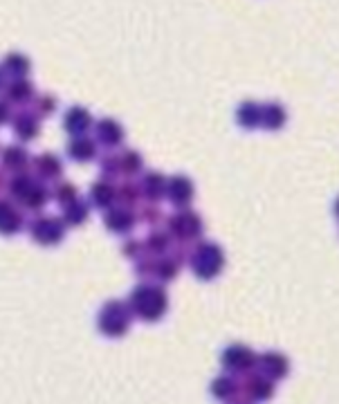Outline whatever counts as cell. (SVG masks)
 <instances>
[{
    "label": "cell",
    "instance_id": "obj_1",
    "mask_svg": "<svg viewBox=\"0 0 339 404\" xmlns=\"http://www.w3.org/2000/svg\"><path fill=\"white\" fill-rule=\"evenodd\" d=\"M128 308L133 317L142 321H160L168 310V294L162 286L156 283H140L128 297Z\"/></svg>",
    "mask_w": 339,
    "mask_h": 404
},
{
    "label": "cell",
    "instance_id": "obj_2",
    "mask_svg": "<svg viewBox=\"0 0 339 404\" xmlns=\"http://www.w3.org/2000/svg\"><path fill=\"white\" fill-rule=\"evenodd\" d=\"M189 268L200 281H211L225 268V252L221 245L209 241H198L189 250Z\"/></svg>",
    "mask_w": 339,
    "mask_h": 404
},
{
    "label": "cell",
    "instance_id": "obj_3",
    "mask_svg": "<svg viewBox=\"0 0 339 404\" xmlns=\"http://www.w3.org/2000/svg\"><path fill=\"white\" fill-rule=\"evenodd\" d=\"M131 321H133V313H131L128 303L113 299L101 305L99 315H97V328L106 337L119 339L131 330Z\"/></svg>",
    "mask_w": 339,
    "mask_h": 404
},
{
    "label": "cell",
    "instance_id": "obj_4",
    "mask_svg": "<svg viewBox=\"0 0 339 404\" xmlns=\"http://www.w3.org/2000/svg\"><path fill=\"white\" fill-rule=\"evenodd\" d=\"M166 234L180 245L198 243L205 234V223L200 218V213L184 207L178 213H173L171 218H166Z\"/></svg>",
    "mask_w": 339,
    "mask_h": 404
},
{
    "label": "cell",
    "instance_id": "obj_5",
    "mask_svg": "<svg viewBox=\"0 0 339 404\" xmlns=\"http://www.w3.org/2000/svg\"><path fill=\"white\" fill-rule=\"evenodd\" d=\"M29 236L43 247L59 245L66 238V223L56 216H39L29 223Z\"/></svg>",
    "mask_w": 339,
    "mask_h": 404
},
{
    "label": "cell",
    "instance_id": "obj_6",
    "mask_svg": "<svg viewBox=\"0 0 339 404\" xmlns=\"http://www.w3.org/2000/svg\"><path fill=\"white\" fill-rule=\"evenodd\" d=\"M256 360L254 350L243 344H234L223 353V366L229 373H250L256 366Z\"/></svg>",
    "mask_w": 339,
    "mask_h": 404
},
{
    "label": "cell",
    "instance_id": "obj_7",
    "mask_svg": "<svg viewBox=\"0 0 339 404\" xmlns=\"http://www.w3.org/2000/svg\"><path fill=\"white\" fill-rule=\"evenodd\" d=\"M103 225H106L108 231H113V234L126 236L137 225V213L133 209H126V207H111V209H106Z\"/></svg>",
    "mask_w": 339,
    "mask_h": 404
},
{
    "label": "cell",
    "instance_id": "obj_8",
    "mask_svg": "<svg viewBox=\"0 0 339 404\" xmlns=\"http://www.w3.org/2000/svg\"><path fill=\"white\" fill-rule=\"evenodd\" d=\"M193 182L187 178V176H176L166 182V196L171 200V205H176L178 209H184V207H189L191 205V200H193Z\"/></svg>",
    "mask_w": 339,
    "mask_h": 404
},
{
    "label": "cell",
    "instance_id": "obj_9",
    "mask_svg": "<svg viewBox=\"0 0 339 404\" xmlns=\"http://www.w3.org/2000/svg\"><path fill=\"white\" fill-rule=\"evenodd\" d=\"M241 388L252 402H263L274 395V380L260 375V373H252V375L243 380Z\"/></svg>",
    "mask_w": 339,
    "mask_h": 404
},
{
    "label": "cell",
    "instance_id": "obj_10",
    "mask_svg": "<svg viewBox=\"0 0 339 404\" xmlns=\"http://www.w3.org/2000/svg\"><path fill=\"white\" fill-rule=\"evenodd\" d=\"M256 366L260 370V375H265L270 380H281V378L288 375V370H290L288 357L281 355V353H274V350L260 355L256 360Z\"/></svg>",
    "mask_w": 339,
    "mask_h": 404
},
{
    "label": "cell",
    "instance_id": "obj_11",
    "mask_svg": "<svg viewBox=\"0 0 339 404\" xmlns=\"http://www.w3.org/2000/svg\"><path fill=\"white\" fill-rule=\"evenodd\" d=\"M95 137H97L95 142H99L101 146L115 148L124 142V128H121V123L115 121L113 117H106L95 126Z\"/></svg>",
    "mask_w": 339,
    "mask_h": 404
},
{
    "label": "cell",
    "instance_id": "obj_12",
    "mask_svg": "<svg viewBox=\"0 0 339 404\" xmlns=\"http://www.w3.org/2000/svg\"><path fill=\"white\" fill-rule=\"evenodd\" d=\"M25 227L23 213L7 200H0V236H14Z\"/></svg>",
    "mask_w": 339,
    "mask_h": 404
},
{
    "label": "cell",
    "instance_id": "obj_13",
    "mask_svg": "<svg viewBox=\"0 0 339 404\" xmlns=\"http://www.w3.org/2000/svg\"><path fill=\"white\" fill-rule=\"evenodd\" d=\"M11 126H14V133H16V137L21 139V142H32V139H36L39 133H41L39 115L29 113V111H23L19 115H14Z\"/></svg>",
    "mask_w": 339,
    "mask_h": 404
},
{
    "label": "cell",
    "instance_id": "obj_14",
    "mask_svg": "<svg viewBox=\"0 0 339 404\" xmlns=\"http://www.w3.org/2000/svg\"><path fill=\"white\" fill-rule=\"evenodd\" d=\"M64 128L72 137L86 135L92 128V115H90V111H86V108H81V106H72L70 111L66 113V117H64Z\"/></svg>",
    "mask_w": 339,
    "mask_h": 404
},
{
    "label": "cell",
    "instance_id": "obj_15",
    "mask_svg": "<svg viewBox=\"0 0 339 404\" xmlns=\"http://www.w3.org/2000/svg\"><path fill=\"white\" fill-rule=\"evenodd\" d=\"M90 200L97 209H111L117 202V186L113 184V180L99 178L90 189Z\"/></svg>",
    "mask_w": 339,
    "mask_h": 404
},
{
    "label": "cell",
    "instance_id": "obj_16",
    "mask_svg": "<svg viewBox=\"0 0 339 404\" xmlns=\"http://www.w3.org/2000/svg\"><path fill=\"white\" fill-rule=\"evenodd\" d=\"M166 178L158 171H151L146 173L142 180H140V191H142V198L146 202H160L164 196H166Z\"/></svg>",
    "mask_w": 339,
    "mask_h": 404
},
{
    "label": "cell",
    "instance_id": "obj_17",
    "mask_svg": "<svg viewBox=\"0 0 339 404\" xmlns=\"http://www.w3.org/2000/svg\"><path fill=\"white\" fill-rule=\"evenodd\" d=\"M32 166H34L36 178H41V180H59L61 173H64V164H61V160L54 153L39 155V158L32 160Z\"/></svg>",
    "mask_w": 339,
    "mask_h": 404
},
{
    "label": "cell",
    "instance_id": "obj_18",
    "mask_svg": "<svg viewBox=\"0 0 339 404\" xmlns=\"http://www.w3.org/2000/svg\"><path fill=\"white\" fill-rule=\"evenodd\" d=\"M29 70H32V61L21 52H11L0 64V72L7 74L9 79H27Z\"/></svg>",
    "mask_w": 339,
    "mask_h": 404
},
{
    "label": "cell",
    "instance_id": "obj_19",
    "mask_svg": "<svg viewBox=\"0 0 339 404\" xmlns=\"http://www.w3.org/2000/svg\"><path fill=\"white\" fill-rule=\"evenodd\" d=\"M68 155L74 162H90L97 158V142L86 135L72 137L68 144Z\"/></svg>",
    "mask_w": 339,
    "mask_h": 404
},
{
    "label": "cell",
    "instance_id": "obj_20",
    "mask_svg": "<svg viewBox=\"0 0 339 404\" xmlns=\"http://www.w3.org/2000/svg\"><path fill=\"white\" fill-rule=\"evenodd\" d=\"M0 162H3L5 171H11V173H21L29 166V153L25 151V146H7L3 153H0Z\"/></svg>",
    "mask_w": 339,
    "mask_h": 404
},
{
    "label": "cell",
    "instance_id": "obj_21",
    "mask_svg": "<svg viewBox=\"0 0 339 404\" xmlns=\"http://www.w3.org/2000/svg\"><path fill=\"white\" fill-rule=\"evenodd\" d=\"M50 198H52V191L48 189V186H45L41 180H34V184L29 186V191L23 196L21 205L29 211H41L50 202Z\"/></svg>",
    "mask_w": 339,
    "mask_h": 404
},
{
    "label": "cell",
    "instance_id": "obj_22",
    "mask_svg": "<svg viewBox=\"0 0 339 404\" xmlns=\"http://www.w3.org/2000/svg\"><path fill=\"white\" fill-rule=\"evenodd\" d=\"M34 99V84L27 79H11L5 88V101L7 103H27Z\"/></svg>",
    "mask_w": 339,
    "mask_h": 404
},
{
    "label": "cell",
    "instance_id": "obj_23",
    "mask_svg": "<svg viewBox=\"0 0 339 404\" xmlns=\"http://www.w3.org/2000/svg\"><path fill=\"white\" fill-rule=\"evenodd\" d=\"M285 108L281 103H265L263 108H260V126L268 128V131H279L285 126Z\"/></svg>",
    "mask_w": 339,
    "mask_h": 404
},
{
    "label": "cell",
    "instance_id": "obj_24",
    "mask_svg": "<svg viewBox=\"0 0 339 404\" xmlns=\"http://www.w3.org/2000/svg\"><path fill=\"white\" fill-rule=\"evenodd\" d=\"M90 216V205L84 200L76 198L74 202H70V205L64 207V216H61V221L66 223V227H79L88 221Z\"/></svg>",
    "mask_w": 339,
    "mask_h": 404
},
{
    "label": "cell",
    "instance_id": "obj_25",
    "mask_svg": "<svg viewBox=\"0 0 339 404\" xmlns=\"http://www.w3.org/2000/svg\"><path fill=\"white\" fill-rule=\"evenodd\" d=\"M241 391V384L232 378V375H221V378H216L213 384H211V393L216 400H221V402H232Z\"/></svg>",
    "mask_w": 339,
    "mask_h": 404
},
{
    "label": "cell",
    "instance_id": "obj_26",
    "mask_svg": "<svg viewBox=\"0 0 339 404\" xmlns=\"http://www.w3.org/2000/svg\"><path fill=\"white\" fill-rule=\"evenodd\" d=\"M260 103L256 101H243L238 106V111H236V119L243 128H248V131H254L260 126Z\"/></svg>",
    "mask_w": 339,
    "mask_h": 404
},
{
    "label": "cell",
    "instance_id": "obj_27",
    "mask_svg": "<svg viewBox=\"0 0 339 404\" xmlns=\"http://www.w3.org/2000/svg\"><path fill=\"white\" fill-rule=\"evenodd\" d=\"M168 247H171V236L166 234V231H151L148 238L144 241V254H151V256H164L168 252Z\"/></svg>",
    "mask_w": 339,
    "mask_h": 404
},
{
    "label": "cell",
    "instance_id": "obj_28",
    "mask_svg": "<svg viewBox=\"0 0 339 404\" xmlns=\"http://www.w3.org/2000/svg\"><path fill=\"white\" fill-rule=\"evenodd\" d=\"M34 176H29V173H25V171H21V173H16L11 180H7V191H9V196L16 200V202H21L23 200V196L29 191V186L34 184Z\"/></svg>",
    "mask_w": 339,
    "mask_h": 404
},
{
    "label": "cell",
    "instance_id": "obj_29",
    "mask_svg": "<svg viewBox=\"0 0 339 404\" xmlns=\"http://www.w3.org/2000/svg\"><path fill=\"white\" fill-rule=\"evenodd\" d=\"M117 200H119V207H126V209L137 207V202L142 200L140 184H137V182H124L121 186H117Z\"/></svg>",
    "mask_w": 339,
    "mask_h": 404
},
{
    "label": "cell",
    "instance_id": "obj_30",
    "mask_svg": "<svg viewBox=\"0 0 339 404\" xmlns=\"http://www.w3.org/2000/svg\"><path fill=\"white\" fill-rule=\"evenodd\" d=\"M180 272V263L173 256H160L158 258V266H156V278L162 283L173 281Z\"/></svg>",
    "mask_w": 339,
    "mask_h": 404
},
{
    "label": "cell",
    "instance_id": "obj_31",
    "mask_svg": "<svg viewBox=\"0 0 339 404\" xmlns=\"http://www.w3.org/2000/svg\"><path fill=\"white\" fill-rule=\"evenodd\" d=\"M144 166L142 155L137 151H124L121 153V173L124 176H137Z\"/></svg>",
    "mask_w": 339,
    "mask_h": 404
},
{
    "label": "cell",
    "instance_id": "obj_32",
    "mask_svg": "<svg viewBox=\"0 0 339 404\" xmlns=\"http://www.w3.org/2000/svg\"><path fill=\"white\" fill-rule=\"evenodd\" d=\"M162 209L158 202H146L144 207H140V211H137V223H144L148 227H156L160 221H162Z\"/></svg>",
    "mask_w": 339,
    "mask_h": 404
},
{
    "label": "cell",
    "instance_id": "obj_33",
    "mask_svg": "<svg viewBox=\"0 0 339 404\" xmlns=\"http://www.w3.org/2000/svg\"><path fill=\"white\" fill-rule=\"evenodd\" d=\"M99 166H101V178H106V180L119 178V173H121V155H103Z\"/></svg>",
    "mask_w": 339,
    "mask_h": 404
},
{
    "label": "cell",
    "instance_id": "obj_34",
    "mask_svg": "<svg viewBox=\"0 0 339 404\" xmlns=\"http://www.w3.org/2000/svg\"><path fill=\"white\" fill-rule=\"evenodd\" d=\"M52 198L59 202L61 207L70 205V202H74L76 198H79V191H76V186L72 182H61L56 184V189L52 191Z\"/></svg>",
    "mask_w": 339,
    "mask_h": 404
},
{
    "label": "cell",
    "instance_id": "obj_35",
    "mask_svg": "<svg viewBox=\"0 0 339 404\" xmlns=\"http://www.w3.org/2000/svg\"><path fill=\"white\" fill-rule=\"evenodd\" d=\"M156 266H158V258L156 256L142 254L140 261L135 263V274L142 276V278H156Z\"/></svg>",
    "mask_w": 339,
    "mask_h": 404
},
{
    "label": "cell",
    "instance_id": "obj_36",
    "mask_svg": "<svg viewBox=\"0 0 339 404\" xmlns=\"http://www.w3.org/2000/svg\"><path fill=\"white\" fill-rule=\"evenodd\" d=\"M34 108H36L39 117H48V115H52L56 111V99L52 95H41V97H36Z\"/></svg>",
    "mask_w": 339,
    "mask_h": 404
},
{
    "label": "cell",
    "instance_id": "obj_37",
    "mask_svg": "<svg viewBox=\"0 0 339 404\" xmlns=\"http://www.w3.org/2000/svg\"><path fill=\"white\" fill-rule=\"evenodd\" d=\"M121 252H124V256H128V258H140L144 254V243L135 241V238H128L124 243V247H121Z\"/></svg>",
    "mask_w": 339,
    "mask_h": 404
},
{
    "label": "cell",
    "instance_id": "obj_38",
    "mask_svg": "<svg viewBox=\"0 0 339 404\" xmlns=\"http://www.w3.org/2000/svg\"><path fill=\"white\" fill-rule=\"evenodd\" d=\"M9 117H11V113H9V103H7V101H0V126H3V123H7Z\"/></svg>",
    "mask_w": 339,
    "mask_h": 404
},
{
    "label": "cell",
    "instance_id": "obj_39",
    "mask_svg": "<svg viewBox=\"0 0 339 404\" xmlns=\"http://www.w3.org/2000/svg\"><path fill=\"white\" fill-rule=\"evenodd\" d=\"M3 189H7V180H5V173H3V171H0V191H3Z\"/></svg>",
    "mask_w": 339,
    "mask_h": 404
},
{
    "label": "cell",
    "instance_id": "obj_40",
    "mask_svg": "<svg viewBox=\"0 0 339 404\" xmlns=\"http://www.w3.org/2000/svg\"><path fill=\"white\" fill-rule=\"evenodd\" d=\"M335 216L339 218V198H337V202H335Z\"/></svg>",
    "mask_w": 339,
    "mask_h": 404
},
{
    "label": "cell",
    "instance_id": "obj_41",
    "mask_svg": "<svg viewBox=\"0 0 339 404\" xmlns=\"http://www.w3.org/2000/svg\"><path fill=\"white\" fill-rule=\"evenodd\" d=\"M234 404H252V402H245V400H243V402H234Z\"/></svg>",
    "mask_w": 339,
    "mask_h": 404
},
{
    "label": "cell",
    "instance_id": "obj_42",
    "mask_svg": "<svg viewBox=\"0 0 339 404\" xmlns=\"http://www.w3.org/2000/svg\"><path fill=\"white\" fill-rule=\"evenodd\" d=\"M0 86H3V72H0Z\"/></svg>",
    "mask_w": 339,
    "mask_h": 404
}]
</instances>
